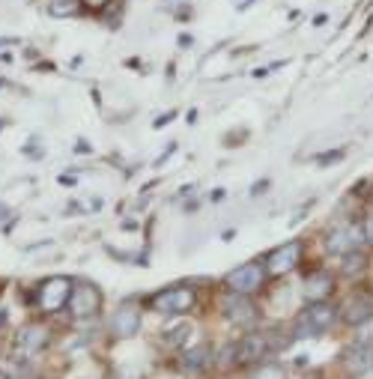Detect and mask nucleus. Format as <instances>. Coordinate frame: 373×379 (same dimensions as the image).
Here are the masks:
<instances>
[{
	"instance_id": "nucleus-1",
	"label": "nucleus",
	"mask_w": 373,
	"mask_h": 379,
	"mask_svg": "<svg viewBox=\"0 0 373 379\" xmlns=\"http://www.w3.org/2000/svg\"><path fill=\"white\" fill-rule=\"evenodd\" d=\"M334 320H338V308H331L329 302H310V308L305 311V317L298 320L296 332H298V337H302V332L320 335V332H326V328H331Z\"/></svg>"
},
{
	"instance_id": "nucleus-2",
	"label": "nucleus",
	"mask_w": 373,
	"mask_h": 379,
	"mask_svg": "<svg viewBox=\"0 0 373 379\" xmlns=\"http://www.w3.org/2000/svg\"><path fill=\"white\" fill-rule=\"evenodd\" d=\"M362 227L355 224H338L331 227V230L326 233V251L329 254H350V251H355L358 245H362Z\"/></svg>"
},
{
	"instance_id": "nucleus-3",
	"label": "nucleus",
	"mask_w": 373,
	"mask_h": 379,
	"mask_svg": "<svg viewBox=\"0 0 373 379\" xmlns=\"http://www.w3.org/2000/svg\"><path fill=\"white\" fill-rule=\"evenodd\" d=\"M72 296V281L69 278H48V281L39 287V308L45 311H60L63 305H69Z\"/></svg>"
},
{
	"instance_id": "nucleus-4",
	"label": "nucleus",
	"mask_w": 373,
	"mask_h": 379,
	"mask_svg": "<svg viewBox=\"0 0 373 379\" xmlns=\"http://www.w3.org/2000/svg\"><path fill=\"white\" fill-rule=\"evenodd\" d=\"M194 305V290L191 287H167L153 299V308L161 313H182Z\"/></svg>"
},
{
	"instance_id": "nucleus-5",
	"label": "nucleus",
	"mask_w": 373,
	"mask_h": 379,
	"mask_svg": "<svg viewBox=\"0 0 373 379\" xmlns=\"http://www.w3.org/2000/svg\"><path fill=\"white\" fill-rule=\"evenodd\" d=\"M66 308L72 311V317H93V313L102 308V293H99L93 284H78V287H72Z\"/></svg>"
},
{
	"instance_id": "nucleus-6",
	"label": "nucleus",
	"mask_w": 373,
	"mask_h": 379,
	"mask_svg": "<svg viewBox=\"0 0 373 379\" xmlns=\"http://www.w3.org/2000/svg\"><path fill=\"white\" fill-rule=\"evenodd\" d=\"M263 275H266V269L260 266V263H242L239 269H233L230 275H227V287L233 290V293H242V296H248V293H254V290L263 284Z\"/></svg>"
},
{
	"instance_id": "nucleus-7",
	"label": "nucleus",
	"mask_w": 373,
	"mask_h": 379,
	"mask_svg": "<svg viewBox=\"0 0 373 379\" xmlns=\"http://www.w3.org/2000/svg\"><path fill=\"white\" fill-rule=\"evenodd\" d=\"M298 257H302V242H287L266 257V269L272 275H287L298 266Z\"/></svg>"
},
{
	"instance_id": "nucleus-8",
	"label": "nucleus",
	"mask_w": 373,
	"mask_h": 379,
	"mask_svg": "<svg viewBox=\"0 0 373 379\" xmlns=\"http://www.w3.org/2000/svg\"><path fill=\"white\" fill-rule=\"evenodd\" d=\"M224 317H227L233 325H248L257 320V308L251 305V299L242 296V293H233L224 299Z\"/></svg>"
},
{
	"instance_id": "nucleus-9",
	"label": "nucleus",
	"mask_w": 373,
	"mask_h": 379,
	"mask_svg": "<svg viewBox=\"0 0 373 379\" xmlns=\"http://www.w3.org/2000/svg\"><path fill=\"white\" fill-rule=\"evenodd\" d=\"M141 328V311L134 305H122L117 308V313L110 317V332L117 337H134Z\"/></svg>"
},
{
	"instance_id": "nucleus-10",
	"label": "nucleus",
	"mask_w": 373,
	"mask_h": 379,
	"mask_svg": "<svg viewBox=\"0 0 373 379\" xmlns=\"http://www.w3.org/2000/svg\"><path fill=\"white\" fill-rule=\"evenodd\" d=\"M334 290V281H331V275L326 272H317V275H310L308 281H305V299L308 302H326V296Z\"/></svg>"
},
{
	"instance_id": "nucleus-11",
	"label": "nucleus",
	"mask_w": 373,
	"mask_h": 379,
	"mask_svg": "<svg viewBox=\"0 0 373 379\" xmlns=\"http://www.w3.org/2000/svg\"><path fill=\"white\" fill-rule=\"evenodd\" d=\"M343 317L350 325H362L373 317V302L367 296H353L350 302H346V308H343Z\"/></svg>"
},
{
	"instance_id": "nucleus-12",
	"label": "nucleus",
	"mask_w": 373,
	"mask_h": 379,
	"mask_svg": "<svg viewBox=\"0 0 373 379\" xmlns=\"http://www.w3.org/2000/svg\"><path fill=\"white\" fill-rule=\"evenodd\" d=\"M266 352H269L266 335H248L242 344H239V352H236V359H239V361H254V359H263Z\"/></svg>"
},
{
	"instance_id": "nucleus-13",
	"label": "nucleus",
	"mask_w": 373,
	"mask_h": 379,
	"mask_svg": "<svg viewBox=\"0 0 373 379\" xmlns=\"http://www.w3.org/2000/svg\"><path fill=\"white\" fill-rule=\"evenodd\" d=\"M48 344V332L39 325H27V328H21V335H18V347L21 349H27V352H39L45 349Z\"/></svg>"
},
{
	"instance_id": "nucleus-14",
	"label": "nucleus",
	"mask_w": 373,
	"mask_h": 379,
	"mask_svg": "<svg viewBox=\"0 0 373 379\" xmlns=\"http://www.w3.org/2000/svg\"><path fill=\"white\" fill-rule=\"evenodd\" d=\"M350 371L353 373H365L367 368H373V349H370V344H362L358 340L355 347H350Z\"/></svg>"
},
{
	"instance_id": "nucleus-15",
	"label": "nucleus",
	"mask_w": 373,
	"mask_h": 379,
	"mask_svg": "<svg viewBox=\"0 0 373 379\" xmlns=\"http://www.w3.org/2000/svg\"><path fill=\"white\" fill-rule=\"evenodd\" d=\"M209 359H213V349H209V347H197V349H191V352H185V356H182V368L197 373V371L206 368Z\"/></svg>"
},
{
	"instance_id": "nucleus-16",
	"label": "nucleus",
	"mask_w": 373,
	"mask_h": 379,
	"mask_svg": "<svg viewBox=\"0 0 373 379\" xmlns=\"http://www.w3.org/2000/svg\"><path fill=\"white\" fill-rule=\"evenodd\" d=\"M341 269H343V275H358L365 269V254L362 251H350V254H343Z\"/></svg>"
},
{
	"instance_id": "nucleus-17",
	"label": "nucleus",
	"mask_w": 373,
	"mask_h": 379,
	"mask_svg": "<svg viewBox=\"0 0 373 379\" xmlns=\"http://www.w3.org/2000/svg\"><path fill=\"white\" fill-rule=\"evenodd\" d=\"M189 337H191V325L182 323V325H177V328H170V332H167V344H170V347H179V344H185Z\"/></svg>"
},
{
	"instance_id": "nucleus-18",
	"label": "nucleus",
	"mask_w": 373,
	"mask_h": 379,
	"mask_svg": "<svg viewBox=\"0 0 373 379\" xmlns=\"http://www.w3.org/2000/svg\"><path fill=\"white\" fill-rule=\"evenodd\" d=\"M75 12H78L75 0H54L51 4V15H75Z\"/></svg>"
},
{
	"instance_id": "nucleus-19",
	"label": "nucleus",
	"mask_w": 373,
	"mask_h": 379,
	"mask_svg": "<svg viewBox=\"0 0 373 379\" xmlns=\"http://www.w3.org/2000/svg\"><path fill=\"white\" fill-rule=\"evenodd\" d=\"M254 379H284V371L278 368V364H266V368L254 371Z\"/></svg>"
},
{
	"instance_id": "nucleus-20",
	"label": "nucleus",
	"mask_w": 373,
	"mask_h": 379,
	"mask_svg": "<svg viewBox=\"0 0 373 379\" xmlns=\"http://www.w3.org/2000/svg\"><path fill=\"white\" fill-rule=\"evenodd\" d=\"M236 352H239V344H230V347H224V349H221V359H218L221 368H227V364L236 359Z\"/></svg>"
},
{
	"instance_id": "nucleus-21",
	"label": "nucleus",
	"mask_w": 373,
	"mask_h": 379,
	"mask_svg": "<svg viewBox=\"0 0 373 379\" xmlns=\"http://www.w3.org/2000/svg\"><path fill=\"white\" fill-rule=\"evenodd\" d=\"M343 159V149H334V153H326V156H320L317 161L322 164V168H326V164H334V161H341Z\"/></svg>"
},
{
	"instance_id": "nucleus-22",
	"label": "nucleus",
	"mask_w": 373,
	"mask_h": 379,
	"mask_svg": "<svg viewBox=\"0 0 373 379\" xmlns=\"http://www.w3.org/2000/svg\"><path fill=\"white\" fill-rule=\"evenodd\" d=\"M105 4H108V0H84V6H87V9H102Z\"/></svg>"
},
{
	"instance_id": "nucleus-23",
	"label": "nucleus",
	"mask_w": 373,
	"mask_h": 379,
	"mask_svg": "<svg viewBox=\"0 0 373 379\" xmlns=\"http://www.w3.org/2000/svg\"><path fill=\"white\" fill-rule=\"evenodd\" d=\"M266 188H269V182L263 180V182H257V185L251 188V194H263V192H266Z\"/></svg>"
},
{
	"instance_id": "nucleus-24",
	"label": "nucleus",
	"mask_w": 373,
	"mask_h": 379,
	"mask_svg": "<svg viewBox=\"0 0 373 379\" xmlns=\"http://www.w3.org/2000/svg\"><path fill=\"white\" fill-rule=\"evenodd\" d=\"M170 120H173V113H165V117H158V120H156V129H161V125H167Z\"/></svg>"
},
{
	"instance_id": "nucleus-25",
	"label": "nucleus",
	"mask_w": 373,
	"mask_h": 379,
	"mask_svg": "<svg viewBox=\"0 0 373 379\" xmlns=\"http://www.w3.org/2000/svg\"><path fill=\"white\" fill-rule=\"evenodd\" d=\"M75 149H78V153H90V144H87V141H78V147H75Z\"/></svg>"
},
{
	"instance_id": "nucleus-26",
	"label": "nucleus",
	"mask_w": 373,
	"mask_h": 379,
	"mask_svg": "<svg viewBox=\"0 0 373 379\" xmlns=\"http://www.w3.org/2000/svg\"><path fill=\"white\" fill-rule=\"evenodd\" d=\"M0 379H15V376H9V373H4V371H0Z\"/></svg>"
},
{
	"instance_id": "nucleus-27",
	"label": "nucleus",
	"mask_w": 373,
	"mask_h": 379,
	"mask_svg": "<svg viewBox=\"0 0 373 379\" xmlns=\"http://www.w3.org/2000/svg\"><path fill=\"white\" fill-rule=\"evenodd\" d=\"M367 236H370V242H373V224H370V230H367Z\"/></svg>"
}]
</instances>
